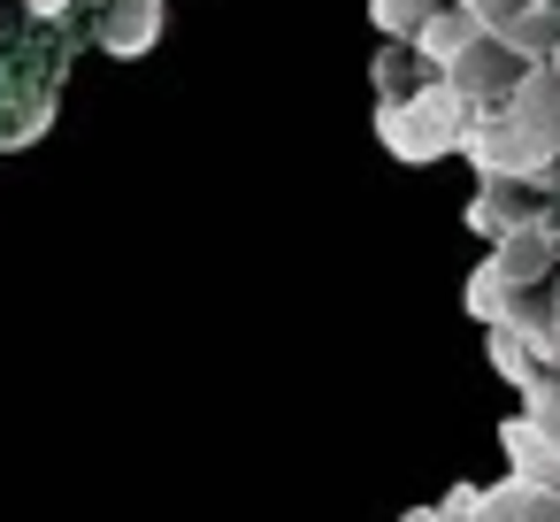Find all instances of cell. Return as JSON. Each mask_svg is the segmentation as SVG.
I'll list each match as a JSON object with an SVG mask.
<instances>
[{
    "label": "cell",
    "instance_id": "obj_15",
    "mask_svg": "<svg viewBox=\"0 0 560 522\" xmlns=\"http://www.w3.org/2000/svg\"><path fill=\"white\" fill-rule=\"evenodd\" d=\"M491 369H499L506 384H522V376H529L537 361H529V346H522L514 330H491Z\"/></svg>",
    "mask_w": 560,
    "mask_h": 522
},
{
    "label": "cell",
    "instance_id": "obj_6",
    "mask_svg": "<svg viewBox=\"0 0 560 522\" xmlns=\"http://www.w3.org/2000/svg\"><path fill=\"white\" fill-rule=\"evenodd\" d=\"M506 55H522V62H545L552 47H560V0H514L506 16H491L483 24Z\"/></svg>",
    "mask_w": 560,
    "mask_h": 522
},
{
    "label": "cell",
    "instance_id": "obj_5",
    "mask_svg": "<svg viewBox=\"0 0 560 522\" xmlns=\"http://www.w3.org/2000/svg\"><path fill=\"white\" fill-rule=\"evenodd\" d=\"M499 330H514L537 369H560V285L545 277V285H529V292H514V315H506Z\"/></svg>",
    "mask_w": 560,
    "mask_h": 522
},
{
    "label": "cell",
    "instance_id": "obj_21",
    "mask_svg": "<svg viewBox=\"0 0 560 522\" xmlns=\"http://www.w3.org/2000/svg\"><path fill=\"white\" fill-rule=\"evenodd\" d=\"M545 70H552V78H560V47H552V55H545Z\"/></svg>",
    "mask_w": 560,
    "mask_h": 522
},
{
    "label": "cell",
    "instance_id": "obj_19",
    "mask_svg": "<svg viewBox=\"0 0 560 522\" xmlns=\"http://www.w3.org/2000/svg\"><path fill=\"white\" fill-rule=\"evenodd\" d=\"M24 9H32L39 24H55V16H70V0H24Z\"/></svg>",
    "mask_w": 560,
    "mask_h": 522
},
{
    "label": "cell",
    "instance_id": "obj_10",
    "mask_svg": "<svg viewBox=\"0 0 560 522\" xmlns=\"http://www.w3.org/2000/svg\"><path fill=\"white\" fill-rule=\"evenodd\" d=\"M476 32H483L476 16H460V9H453V0H438V9L422 16V32H415L407 47L422 55V70H453V55H460V47H468Z\"/></svg>",
    "mask_w": 560,
    "mask_h": 522
},
{
    "label": "cell",
    "instance_id": "obj_8",
    "mask_svg": "<svg viewBox=\"0 0 560 522\" xmlns=\"http://www.w3.org/2000/svg\"><path fill=\"white\" fill-rule=\"evenodd\" d=\"M514 124H529L537 139H552L560 147V78L545 70V62H522V78L506 85V101H499Z\"/></svg>",
    "mask_w": 560,
    "mask_h": 522
},
{
    "label": "cell",
    "instance_id": "obj_2",
    "mask_svg": "<svg viewBox=\"0 0 560 522\" xmlns=\"http://www.w3.org/2000/svg\"><path fill=\"white\" fill-rule=\"evenodd\" d=\"M438 78H453V85H460L476 108H499V101H506V85L522 78V55H506L491 32H476V39L453 55V70H438Z\"/></svg>",
    "mask_w": 560,
    "mask_h": 522
},
{
    "label": "cell",
    "instance_id": "obj_18",
    "mask_svg": "<svg viewBox=\"0 0 560 522\" xmlns=\"http://www.w3.org/2000/svg\"><path fill=\"white\" fill-rule=\"evenodd\" d=\"M453 9H460V16H476V24H491V16H506V9H514V0H453Z\"/></svg>",
    "mask_w": 560,
    "mask_h": 522
},
{
    "label": "cell",
    "instance_id": "obj_7",
    "mask_svg": "<svg viewBox=\"0 0 560 522\" xmlns=\"http://www.w3.org/2000/svg\"><path fill=\"white\" fill-rule=\"evenodd\" d=\"M499 445H506V476L560 484V430H552V422H537V415H514V422H499Z\"/></svg>",
    "mask_w": 560,
    "mask_h": 522
},
{
    "label": "cell",
    "instance_id": "obj_14",
    "mask_svg": "<svg viewBox=\"0 0 560 522\" xmlns=\"http://www.w3.org/2000/svg\"><path fill=\"white\" fill-rule=\"evenodd\" d=\"M430 9H438V0H369V24H376L384 39H415Z\"/></svg>",
    "mask_w": 560,
    "mask_h": 522
},
{
    "label": "cell",
    "instance_id": "obj_16",
    "mask_svg": "<svg viewBox=\"0 0 560 522\" xmlns=\"http://www.w3.org/2000/svg\"><path fill=\"white\" fill-rule=\"evenodd\" d=\"M47 131H55V101H39V108H32V116H24V124H16L9 139H0V154H9V147H39Z\"/></svg>",
    "mask_w": 560,
    "mask_h": 522
},
{
    "label": "cell",
    "instance_id": "obj_11",
    "mask_svg": "<svg viewBox=\"0 0 560 522\" xmlns=\"http://www.w3.org/2000/svg\"><path fill=\"white\" fill-rule=\"evenodd\" d=\"M468 522H537V484H529V476H506V484L476 491Z\"/></svg>",
    "mask_w": 560,
    "mask_h": 522
},
{
    "label": "cell",
    "instance_id": "obj_4",
    "mask_svg": "<svg viewBox=\"0 0 560 522\" xmlns=\"http://www.w3.org/2000/svg\"><path fill=\"white\" fill-rule=\"evenodd\" d=\"M162 9H170V0H108L101 24H93L101 55H116V62L154 55V47H162Z\"/></svg>",
    "mask_w": 560,
    "mask_h": 522
},
{
    "label": "cell",
    "instance_id": "obj_20",
    "mask_svg": "<svg viewBox=\"0 0 560 522\" xmlns=\"http://www.w3.org/2000/svg\"><path fill=\"white\" fill-rule=\"evenodd\" d=\"M399 522H438V507H415V514H399Z\"/></svg>",
    "mask_w": 560,
    "mask_h": 522
},
{
    "label": "cell",
    "instance_id": "obj_17",
    "mask_svg": "<svg viewBox=\"0 0 560 522\" xmlns=\"http://www.w3.org/2000/svg\"><path fill=\"white\" fill-rule=\"evenodd\" d=\"M476 491H483V484H453V491L438 499V522H468V507H476Z\"/></svg>",
    "mask_w": 560,
    "mask_h": 522
},
{
    "label": "cell",
    "instance_id": "obj_3",
    "mask_svg": "<svg viewBox=\"0 0 560 522\" xmlns=\"http://www.w3.org/2000/svg\"><path fill=\"white\" fill-rule=\"evenodd\" d=\"M491 269H499L514 292L545 285V277L560 269V239H552V223H545V216H529V223H514L506 239H491Z\"/></svg>",
    "mask_w": 560,
    "mask_h": 522
},
{
    "label": "cell",
    "instance_id": "obj_1",
    "mask_svg": "<svg viewBox=\"0 0 560 522\" xmlns=\"http://www.w3.org/2000/svg\"><path fill=\"white\" fill-rule=\"evenodd\" d=\"M476 116H483V108H476L453 78L430 70L407 101H376V147H384L392 162H407V170H430V162L460 154V139H468Z\"/></svg>",
    "mask_w": 560,
    "mask_h": 522
},
{
    "label": "cell",
    "instance_id": "obj_9",
    "mask_svg": "<svg viewBox=\"0 0 560 522\" xmlns=\"http://www.w3.org/2000/svg\"><path fill=\"white\" fill-rule=\"evenodd\" d=\"M529 216H545V193H529V185H476V200H468V231L476 239H506L514 223H529Z\"/></svg>",
    "mask_w": 560,
    "mask_h": 522
},
{
    "label": "cell",
    "instance_id": "obj_13",
    "mask_svg": "<svg viewBox=\"0 0 560 522\" xmlns=\"http://www.w3.org/2000/svg\"><path fill=\"white\" fill-rule=\"evenodd\" d=\"M422 78H430L422 55H415L407 39H384V55H376V101H407Z\"/></svg>",
    "mask_w": 560,
    "mask_h": 522
},
{
    "label": "cell",
    "instance_id": "obj_12",
    "mask_svg": "<svg viewBox=\"0 0 560 522\" xmlns=\"http://www.w3.org/2000/svg\"><path fill=\"white\" fill-rule=\"evenodd\" d=\"M460 308L483 323V330H499L506 315H514V285L491 269V262H476V277H468V292H460Z\"/></svg>",
    "mask_w": 560,
    "mask_h": 522
}]
</instances>
